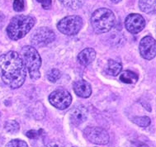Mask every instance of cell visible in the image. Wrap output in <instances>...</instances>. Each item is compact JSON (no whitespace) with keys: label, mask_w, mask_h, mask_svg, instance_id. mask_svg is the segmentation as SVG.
<instances>
[{"label":"cell","mask_w":156,"mask_h":147,"mask_svg":"<svg viewBox=\"0 0 156 147\" xmlns=\"http://www.w3.org/2000/svg\"><path fill=\"white\" fill-rule=\"evenodd\" d=\"M73 88H74V93L80 98L87 99L92 94V88H91L90 84L83 79H80L74 82Z\"/></svg>","instance_id":"7c38bea8"},{"label":"cell","mask_w":156,"mask_h":147,"mask_svg":"<svg viewBox=\"0 0 156 147\" xmlns=\"http://www.w3.org/2000/svg\"><path fill=\"white\" fill-rule=\"evenodd\" d=\"M96 58V52L94 49L86 48L80 52L78 56V60L80 65L83 66H88L93 63Z\"/></svg>","instance_id":"4fadbf2b"},{"label":"cell","mask_w":156,"mask_h":147,"mask_svg":"<svg viewBox=\"0 0 156 147\" xmlns=\"http://www.w3.org/2000/svg\"><path fill=\"white\" fill-rule=\"evenodd\" d=\"M4 19H5L4 15H3L2 13H0V29H1V27H3V23H4Z\"/></svg>","instance_id":"484cf974"},{"label":"cell","mask_w":156,"mask_h":147,"mask_svg":"<svg viewBox=\"0 0 156 147\" xmlns=\"http://www.w3.org/2000/svg\"><path fill=\"white\" fill-rule=\"evenodd\" d=\"M0 74L3 83L12 89L24 84L27 70L23 60L16 51H9L0 56Z\"/></svg>","instance_id":"6da1fadb"},{"label":"cell","mask_w":156,"mask_h":147,"mask_svg":"<svg viewBox=\"0 0 156 147\" xmlns=\"http://www.w3.org/2000/svg\"><path fill=\"white\" fill-rule=\"evenodd\" d=\"M87 117H88V110L83 105L74 107L69 113L71 122L75 126H79L85 122Z\"/></svg>","instance_id":"8fae6325"},{"label":"cell","mask_w":156,"mask_h":147,"mask_svg":"<svg viewBox=\"0 0 156 147\" xmlns=\"http://www.w3.org/2000/svg\"><path fill=\"white\" fill-rule=\"evenodd\" d=\"M111 1L114 3H119V2H121L122 0H111Z\"/></svg>","instance_id":"4316f807"},{"label":"cell","mask_w":156,"mask_h":147,"mask_svg":"<svg viewBox=\"0 0 156 147\" xmlns=\"http://www.w3.org/2000/svg\"><path fill=\"white\" fill-rule=\"evenodd\" d=\"M55 39V34L48 27L37 29L31 37V44L37 47H43L53 42Z\"/></svg>","instance_id":"8992f818"},{"label":"cell","mask_w":156,"mask_h":147,"mask_svg":"<svg viewBox=\"0 0 156 147\" xmlns=\"http://www.w3.org/2000/svg\"><path fill=\"white\" fill-rule=\"evenodd\" d=\"M83 134L89 142L96 145H107L110 140L108 131L98 127H88Z\"/></svg>","instance_id":"ba28073f"},{"label":"cell","mask_w":156,"mask_h":147,"mask_svg":"<svg viewBox=\"0 0 156 147\" xmlns=\"http://www.w3.org/2000/svg\"><path fill=\"white\" fill-rule=\"evenodd\" d=\"M37 2H39L45 9H48L51 5V0H37Z\"/></svg>","instance_id":"cb8c5ba5"},{"label":"cell","mask_w":156,"mask_h":147,"mask_svg":"<svg viewBox=\"0 0 156 147\" xmlns=\"http://www.w3.org/2000/svg\"><path fill=\"white\" fill-rule=\"evenodd\" d=\"M46 147H64L60 142H51Z\"/></svg>","instance_id":"d4e9b609"},{"label":"cell","mask_w":156,"mask_h":147,"mask_svg":"<svg viewBox=\"0 0 156 147\" xmlns=\"http://www.w3.org/2000/svg\"><path fill=\"white\" fill-rule=\"evenodd\" d=\"M13 9L16 12H23L25 9V2H24V0H14V2H13Z\"/></svg>","instance_id":"7402d4cb"},{"label":"cell","mask_w":156,"mask_h":147,"mask_svg":"<svg viewBox=\"0 0 156 147\" xmlns=\"http://www.w3.org/2000/svg\"><path fill=\"white\" fill-rule=\"evenodd\" d=\"M61 77V73L59 70L57 69H52L51 71H49L47 74V79L51 82L55 83L57 80H59Z\"/></svg>","instance_id":"ffe728a7"},{"label":"cell","mask_w":156,"mask_h":147,"mask_svg":"<svg viewBox=\"0 0 156 147\" xmlns=\"http://www.w3.org/2000/svg\"><path fill=\"white\" fill-rule=\"evenodd\" d=\"M120 80L125 84H135L138 80V75L133 71L125 70L120 75Z\"/></svg>","instance_id":"2e32d148"},{"label":"cell","mask_w":156,"mask_h":147,"mask_svg":"<svg viewBox=\"0 0 156 147\" xmlns=\"http://www.w3.org/2000/svg\"><path fill=\"white\" fill-rule=\"evenodd\" d=\"M126 28L132 34H137L141 31L145 26V18L141 15L131 13L128 15L125 21Z\"/></svg>","instance_id":"30bf717a"},{"label":"cell","mask_w":156,"mask_h":147,"mask_svg":"<svg viewBox=\"0 0 156 147\" xmlns=\"http://www.w3.org/2000/svg\"><path fill=\"white\" fill-rule=\"evenodd\" d=\"M21 55L23 56V60L26 69L30 74L31 79H38L41 77L40 67L41 65V59L39 53L34 47L30 45L24 46L22 51Z\"/></svg>","instance_id":"277c9868"},{"label":"cell","mask_w":156,"mask_h":147,"mask_svg":"<svg viewBox=\"0 0 156 147\" xmlns=\"http://www.w3.org/2000/svg\"><path fill=\"white\" fill-rule=\"evenodd\" d=\"M51 104L60 110L68 108L72 102V97L68 91L63 88H59L53 91L49 96Z\"/></svg>","instance_id":"52a82bcc"},{"label":"cell","mask_w":156,"mask_h":147,"mask_svg":"<svg viewBox=\"0 0 156 147\" xmlns=\"http://www.w3.org/2000/svg\"><path fill=\"white\" fill-rule=\"evenodd\" d=\"M7 147H28V145L24 141L19 140V139H14L12 140L7 144Z\"/></svg>","instance_id":"44dd1931"},{"label":"cell","mask_w":156,"mask_h":147,"mask_svg":"<svg viewBox=\"0 0 156 147\" xmlns=\"http://www.w3.org/2000/svg\"><path fill=\"white\" fill-rule=\"evenodd\" d=\"M122 70V65L119 62H117L114 59H109L106 67V72L112 75V76H116L118 75V74L121 73V71Z\"/></svg>","instance_id":"5bb4252c"},{"label":"cell","mask_w":156,"mask_h":147,"mask_svg":"<svg viewBox=\"0 0 156 147\" xmlns=\"http://www.w3.org/2000/svg\"><path fill=\"white\" fill-rule=\"evenodd\" d=\"M4 128L9 133L15 134L19 131L20 127H19V123L16 122L15 120H10V121H8L6 122L5 125H4Z\"/></svg>","instance_id":"ac0fdd59"},{"label":"cell","mask_w":156,"mask_h":147,"mask_svg":"<svg viewBox=\"0 0 156 147\" xmlns=\"http://www.w3.org/2000/svg\"><path fill=\"white\" fill-rule=\"evenodd\" d=\"M116 23L113 12L108 9H99L94 12L91 17V24L94 31L98 34L106 33L111 30Z\"/></svg>","instance_id":"3957f363"},{"label":"cell","mask_w":156,"mask_h":147,"mask_svg":"<svg viewBox=\"0 0 156 147\" xmlns=\"http://www.w3.org/2000/svg\"><path fill=\"white\" fill-rule=\"evenodd\" d=\"M41 131H36V130H31V131H28L27 132V136L28 137V138H31V139H37L38 136H40L41 133H39Z\"/></svg>","instance_id":"603a6c76"},{"label":"cell","mask_w":156,"mask_h":147,"mask_svg":"<svg viewBox=\"0 0 156 147\" xmlns=\"http://www.w3.org/2000/svg\"><path fill=\"white\" fill-rule=\"evenodd\" d=\"M139 7L146 13H154L156 9L155 0H139Z\"/></svg>","instance_id":"9a60e30c"},{"label":"cell","mask_w":156,"mask_h":147,"mask_svg":"<svg viewBox=\"0 0 156 147\" xmlns=\"http://www.w3.org/2000/svg\"><path fill=\"white\" fill-rule=\"evenodd\" d=\"M35 19L27 15H17L12 17L7 27V34L12 41L22 39L34 27Z\"/></svg>","instance_id":"7a4b0ae2"},{"label":"cell","mask_w":156,"mask_h":147,"mask_svg":"<svg viewBox=\"0 0 156 147\" xmlns=\"http://www.w3.org/2000/svg\"><path fill=\"white\" fill-rule=\"evenodd\" d=\"M83 23V19L80 16H68L58 23L57 28L63 34L74 36L82 28Z\"/></svg>","instance_id":"5b68a950"},{"label":"cell","mask_w":156,"mask_h":147,"mask_svg":"<svg viewBox=\"0 0 156 147\" xmlns=\"http://www.w3.org/2000/svg\"><path fill=\"white\" fill-rule=\"evenodd\" d=\"M133 122L140 127H147L151 123V118L148 117H136L133 118Z\"/></svg>","instance_id":"d6986e66"},{"label":"cell","mask_w":156,"mask_h":147,"mask_svg":"<svg viewBox=\"0 0 156 147\" xmlns=\"http://www.w3.org/2000/svg\"><path fill=\"white\" fill-rule=\"evenodd\" d=\"M59 1L63 5L73 10H76L81 8L83 3V0H59Z\"/></svg>","instance_id":"e0dca14e"},{"label":"cell","mask_w":156,"mask_h":147,"mask_svg":"<svg viewBox=\"0 0 156 147\" xmlns=\"http://www.w3.org/2000/svg\"><path fill=\"white\" fill-rule=\"evenodd\" d=\"M140 53L144 59L151 60L155 57V40L151 36L144 37L140 43Z\"/></svg>","instance_id":"9c48e42d"}]
</instances>
